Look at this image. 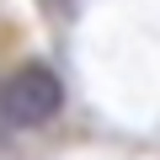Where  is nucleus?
Here are the masks:
<instances>
[{
  "label": "nucleus",
  "instance_id": "nucleus-1",
  "mask_svg": "<svg viewBox=\"0 0 160 160\" xmlns=\"http://www.w3.org/2000/svg\"><path fill=\"white\" fill-rule=\"evenodd\" d=\"M64 107V86H59V75L48 64H27L6 80V91H0V112H6V123L16 128H38L48 118H59Z\"/></svg>",
  "mask_w": 160,
  "mask_h": 160
}]
</instances>
